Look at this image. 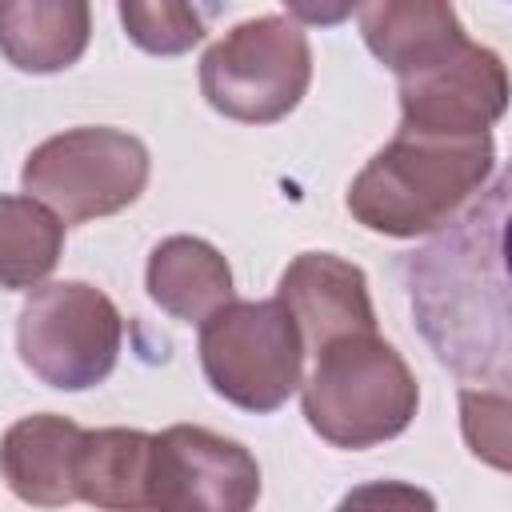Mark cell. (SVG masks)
I'll return each instance as SVG.
<instances>
[{
	"label": "cell",
	"instance_id": "3957f363",
	"mask_svg": "<svg viewBox=\"0 0 512 512\" xmlns=\"http://www.w3.org/2000/svg\"><path fill=\"white\" fill-rule=\"evenodd\" d=\"M300 404L320 440L336 448H372L412 424L420 388L404 356L368 332L344 336L316 352Z\"/></svg>",
	"mask_w": 512,
	"mask_h": 512
},
{
	"label": "cell",
	"instance_id": "6da1fadb",
	"mask_svg": "<svg viewBox=\"0 0 512 512\" xmlns=\"http://www.w3.org/2000/svg\"><path fill=\"white\" fill-rule=\"evenodd\" d=\"M504 188L488 208H472L448 236L412 252L408 296L424 340L460 376L508 380V304H504Z\"/></svg>",
	"mask_w": 512,
	"mask_h": 512
},
{
	"label": "cell",
	"instance_id": "9a60e30c",
	"mask_svg": "<svg viewBox=\"0 0 512 512\" xmlns=\"http://www.w3.org/2000/svg\"><path fill=\"white\" fill-rule=\"evenodd\" d=\"M152 436L140 428H96L76 448V500L100 512H148Z\"/></svg>",
	"mask_w": 512,
	"mask_h": 512
},
{
	"label": "cell",
	"instance_id": "e0dca14e",
	"mask_svg": "<svg viewBox=\"0 0 512 512\" xmlns=\"http://www.w3.org/2000/svg\"><path fill=\"white\" fill-rule=\"evenodd\" d=\"M212 12L208 8H192V4H120V20H124V32L132 44H140L144 52H156V56H176V52H188L200 36H204V20Z\"/></svg>",
	"mask_w": 512,
	"mask_h": 512
},
{
	"label": "cell",
	"instance_id": "ac0fdd59",
	"mask_svg": "<svg viewBox=\"0 0 512 512\" xmlns=\"http://www.w3.org/2000/svg\"><path fill=\"white\" fill-rule=\"evenodd\" d=\"M336 512H436V500L404 480H372L352 488L336 504Z\"/></svg>",
	"mask_w": 512,
	"mask_h": 512
},
{
	"label": "cell",
	"instance_id": "4fadbf2b",
	"mask_svg": "<svg viewBox=\"0 0 512 512\" xmlns=\"http://www.w3.org/2000/svg\"><path fill=\"white\" fill-rule=\"evenodd\" d=\"M92 32V12L80 0H4L0 52L12 68L48 76L72 68Z\"/></svg>",
	"mask_w": 512,
	"mask_h": 512
},
{
	"label": "cell",
	"instance_id": "8992f818",
	"mask_svg": "<svg viewBox=\"0 0 512 512\" xmlns=\"http://www.w3.org/2000/svg\"><path fill=\"white\" fill-rule=\"evenodd\" d=\"M200 368L228 404L276 412L304 384V344L276 296L228 300L200 324Z\"/></svg>",
	"mask_w": 512,
	"mask_h": 512
},
{
	"label": "cell",
	"instance_id": "7c38bea8",
	"mask_svg": "<svg viewBox=\"0 0 512 512\" xmlns=\"http://www.w3.org/2000/svg\"><path fill=\"white\" fill-rule=\"evenodd\" d=\"M356 16H360L368 52L384 68H392L400 80L436 64L444 52L468 40L456 8L440 0H384V4L356 8Z\"/></svg>",
	"mask_w": 512,
	"mask_h": 512
},
{
	"label": "cell",
	"instance_id": "5bb4252c",
	"mask_svg": "<svg viewBox=\"0 0 512 512\" xmlns=\"http://www.w3.org/2000/svg\"><path fill=\"white\" fill-rule=\"evenodd\" d=\"M148 296L176 320L204 324L232 300L228 260L200 236H168L148 256Z\"/></svg>",
	"mask_w": 512,
	"mask_h": 512
},
{
	"label": "cell",
	"instance_id": "277c9868",
	"mask_svg": "<svg viewBox=\"0 0 512 512\" xmlns=\"http://www.w3.org/2000/svg\"><path fill=\"white\" fill-rule=\"evenodd\" d=\"M312 80V48L292 16H256L236 24L200 60L204 100L240 124L284 120Z\"/></svg>",
	"mask_w": 512,
	"mask_h": 512
},
{
	"label": "cell",
	"instance_id": "5b68a950",
	"mask_svg": "<svg viewBox=\"0 0 512 512\" xmlns=\"http://www.w3.org/2000/svg\"><path fill=\"white\" fill-rule=\"evenodd\" d=\"M148 148L120 128H68L36 144L20 184L60 224L116 216L148 184Z\"/></svg>",
	"mask_w": 512,
	"mask_h": 512
},
{
	"label": "cell",
	"instance_id": "7a4b0ae2",
	"mask_svg": "<svg viewBox=\"0 0 512 512\" xmlns=\"http://www.w3.org/2000/svg\"><path fill=\"white\" fill-rule=\"evenodd\" d=\"M492 160V132L468 140L396 132L352 180L348 212L380 236L436 232L484 188Z\"/></svg>",
	"mask_w": 512,
	"mask_h": 512
},
{
	"label": "cell",
	"instance_id": "2e32d148",
	"mask_svg": "<svg viewBox=\"0 0 512 512\" xmlns=\"http://www.w3.org/2000/svg\"><path fill=\"white\" fill-rule=\"evenodd\" d=\"M64 252V224L32 196H0V288H36Z\"/></svg>",
	"mask_w": 512,
	"mask_h": 512
},
{
	"label": "cell",
	"instance_id": "52a82bcc",
	"mask_svg": "<svg viewBox=\"0 0 512 512\" xmlns=\"http://www.w3.org/2000/svg\"><path fill=\"white\" fill-rule=\"evenodd\" d=\"M120 340L124 320L116 304L84 280L40 284L16 320V352L24 368L60 392L100 384L116 368Z\"/></svg>",
	"mask_w": 512,
	"mask_h": 512
},
{
	"label": "cell",
	"instance_id": "8fae6325",
	"mask_svg": "<svg viewBox=\"0 0 512 512\" xmlns=\"http://www.w3.org/2000/svg\"><path fill=\"white\" fill-rule=\"evenodd\" d=\"M80 440H84V428L56 412L16 420L0 440V472L8 488L36 508L72 504Z\"/></svg>",
	"mask_w": 512,
	"mask_h": 512
},
{
	"label": "cell",
	"instance_id": "9c48e42d",
	"mask_svg": "<svg viewBox=\"0 0 512 512\" xmlns=\"http://www.w3.org/2000/svg\"><path fill=\"white\" fill-rule=\"evenodd\" d=\"M508 104V72L492 48L460 40L436 64L400 80V132L468 140L484 136Z\"/></svg>",
	"mask_w": 512,
	"mask_h": 512
},
{
	"label": "cell",
	"instance_id": "30bf717a",
	"mask_svg": "<svg viewBox=\"0 0 512 512\" xmlns=\"http://www.w3.org/2000/svg\"><path fill=\"white\" fill-rule=\"evenodd\" d=\"M276 300L296 324L304 352H320L344 336L376 332V312L368 300L364 272L332 252L296 256L280 276Z\"/></svg>",
	"mask_w": 512,
	"mask_h": 512
},
{
	"label": "cell",
	"instance_id": "ba28073f",
	"mask_svg": "<svg viewBox=\"0 0 512 512\" xmlns=\"http://www.w3.org/2000/svg\"><path fill=\"white\" fill-rule=\"evenodd\" d=\"M260 500L256 456L200 424L152 436L148 512H252Z\"/></svg>",
	"mask_w": 512,
	"mask_h": 512
}]
</instances>
